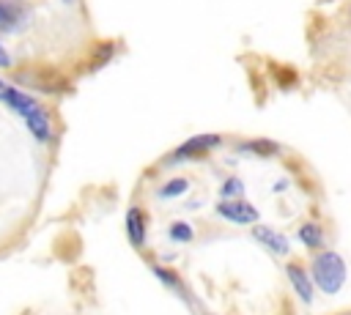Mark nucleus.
<instances>
[{"label":"nucleus","mask_w":351,"mask_h":315,"mask_svg":"<svg viewBox=\"0 0 351 315\" xmlns=\"http://www.w3.org/2000/svg\"><path fill=\"white\" fill-rule=\"evenodd\" d=\"M250 236H252L255 244H261V247H263L269 255H274V257H288V255H291V238H288L282 230L271 227V225L255 222L252 230H250Z\"/></svg>","instance_id":"nucleus-7"},{"label":"nucleus","mask_w":351,"mask_h":315,"mask_svg":"<svg viewBox=\"0 0 351 315\" xmlns=\"http://www.w3.org/2000/svg\"><path fill=\"white\" fill-rule=\"evenodd\" d=\"M225 145V137L222 134H214V131H203V134H195L189 140H184L181 145H176L165 159H162V167H173V164H184V162H192L197 156H206L217 148Z\"/></svg>","instance_id":"nucleus-3"},{"label":"nucleus","mask_w":351,"mask_h":315,"mask_svg":"<svg viewBox=\"0 0 351 315\" xmlns=\"http://www.w3.org/2000/svg\"><path fill=\"white\" fill-rule=\"evenodd\" d=\"M285 279H288L291 290L296 293V299H299L304 307H310V304L315 301V285H313V279H310V271H307L302 263L288 260V263H285Z\"/></svg>","instance_id":"nucleus-8"},{"label":"nucleus","mask_w":351,"mask_h":315,"mask_svg":"<svg viewBox=\"0 0 351 315\" xmlns=\"http://www.w3.org/2000/svg\"><path fill=\"white\" fill-rule=\"evenodd\" d=\"M217 197H219V200L247 197V184H244V178H241V175H236V173L225 175V178L219 181V186H217Z\"/></svg>","instance_id":"nucleus-13"},{"label":"nucleus","mask_w":351,"mask_h":315,"mask_svg":"<svg viewBox=\"0 0 351 315\" xmlns=\"http://www.w3.org/2000/svg\"><path fill=\"white\" fill-rule=\"evenodd\" d=\"M285 189H291V178H285V175H280V178L274 181V186H271V192H274V194H282Z\"/></svg>","instance_id":"nucleus-15"},{"label":"nucleus","mask_w":351,"mask_h":315,"mask_svg":"<svg viewBox=\"0 0 351 315\" xmlns=\"http://www.w3.org/2000/svg\"><path fill=\"white\" fill-rule=\"evenodd\" d=\"M63 3H77V0H63Z\"/></svg>","instance_id":"nucleus-18"},{"label":"nucleus","mask_w":351,"mask_h":315,"mask_svg":"<svg viewBox=\"0 0 351 315\" xmlns=\"http://www.w3.org/2000/svg\"><path fill=\"white\" fill-rule=\"evenodd\" d=\"M189 189H192V178H186V175H173V178H167L154 194H156V200L170 203V200H181V197H186Z\"/></svg>","instance_id":"nucleus-12"},{"label":"nucleus","mask_w":351,"mask_h":315,"mask_svg":"<svg viewBox=\"0 0 351 315\" xmlns=\"http://www.w3.org/2000/svg\"><path fill=\"white\" fill-rule=\"evenodd\" d=\"M296 241H299L304 249L318 252V249H324V247H326V230H324V225H321V222L307 219V222H302V225H299V230H296Z\"/></svg>","instance_id":"nucleus-11"},{"label":"nucleus","mask_w":351,"mask_h":315,"mask_svg":"<svg viewBox=\"0 0 351 315\" xmlns=\"http://www.w3.org/2000/svg\"><path fill=\"white\" fill-rule=\"evenodd\" d=\"M151 271H154V277H156L173 296H178V301H184V307H186L192 315H206V310L200 307V301L195 299V293L189 290V285H186L173 268H167V266H162V263H154Z\"/></svg>","instance_id":"nucleus-5"},{"label":"nucleus","mask_w":351,"mask_h":315,"mask_svg":"<svg viewBox=\"0 0 351 315\" xmlns=\"http://www.w3.org/2000/svg\"><path fill=\"white\" fill-rule=\"evenodd\" d=\"M123 227H126V238L134 249H145L148 247V214L140 205H129L126 216H123Z\"/></svg>","instance_id":"nucleus-9"},{"label":"nucleus","mask_w":351,"mask_h":315,"mask_svg":"<svg viewBox=\"0 0 351 315\" xmlns=\"http://www.w3.org/2000/svg\"><path fill=\"white\" fill-rule=\"evenodd\" d=\"M195 225L189 219H173L167 227V241L170 244H192L195 241Z\"/></svg>","instance_id":"nucleus-14"},{"label":"nucleus","mask_w":351,"mask_h":315,"mask_svg":"<svg viewBox=\"0 0 351 315\" xmlns=\"http://www.w3.org/2000/svg\"><path fill=\"white\" fill-rule=\"evenodd\" d=\"M0 101H5L22 121H25V126H27V131L38 140V142H49L52 140V134H55V126H52V118L47 115V110L33 99V96H27V93H22L19 88H11V85H5V90H3V99Z\"/></svg>","instance_id":"nucleus-1"},{"label":"nucleus","mask_w":351,"mask_h":315,"mask_svg":"<svg viewBox=\"0 0 351 315\" xmlns=\"http://www.w3.org/2000/svg\"><path fill=\"white\" fill-rule=\"evenodd\" d=\"M5 66H11V55H8L5 47L0 44V68H5Z\"/></svg>","instance_id":"nucleus-16"},{"label":"nucleus","mask_w":351,"mask_h":315,"mask_svg":"<svg viewBox=\"0 0 351 315\" xmlns=\"http://www.w3.org/2000/svg\"><path fill=\"white\" fill-rule=\"evenodd\" d=\"M33 5L27 0H0V33H19L30 25Z\"/></svg>","instance_id":"nucleus-6"},{"label":"nucleus","mask_w":351,"mask_h":315,"mask_svg":"<svg viewBox=\"0 0 351 315\" xmlns=\"http://www.w3.org/2000/svg\"><path fill=\"white\" fill-rule=\"evenodd\" d=\"M310 279H313L318 293L337 296L348 282V266H346L343 255L335 249H326V247L318 249L310 257Z\"/></svg>","instance_id":"nucleus-2"},{"label":"nucleus","mask_w":351,"mask_h":315,"mask_svg":"<svg viewBox=\"0 0 351 315\" xmlns=\"http://www.w3.org/2000/svg\"><path fill=\"white\" fill-rule=\"evenodd\" d=\"M217 219L236 225V227H252L255 222H261V208L255 203H250L247 197H230V200H217L214 205Z\"/></svg>","instance_id":"nucleus-4"},{"label":"nucleus","mask_w":351,"mask_h":315,"mask_svg":"<svg viewBox=\"0 0 351 315\" xmlns=\"http://www.w3.org/2000/svg\"><path fill=\"white\" fill-rule=\"evenodd\" d=\"M236 153L241 156H255V159H271L282 153V145L274 140H263V137H252V140H239L236 142Z\"/></svg>","instance_id":"nucleus-10"},{"label":"nucleus","mask_w":351,"mask_h":315,"mask_svg":"<svg viewBox=\"0 0 351 315\" xmlns=\"http://www.w3.org/2000/svg\"><path fill=\"white\" fill-rule=\"evenodd\" d=\"M3 90H5V82L0 79V99H3Z\"/></svg>","instance_id":"nucleus-17"}]
</instances>
